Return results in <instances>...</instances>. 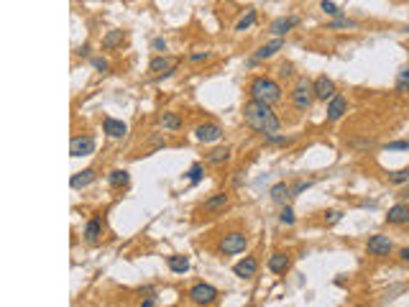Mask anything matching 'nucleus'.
I'll return each instance as SVG.
<instances>
[{"instance_id":"a211bd4d","label":"nucleus","mask_w":409,"mask_h":307,"mask_svg":"<svg viewBox=\"0 0 409 307\" xmlns=\"http://www.w3.org/2000/svg\"><path fill=\"white\" fill-rule=\"evenodd\" d=\"M281 46H284V41H281V38H274V41L264 44V46L256 52V59H271L276 52H281Z\"/></svg>"},{"instance_id":"dca6fc26","label":"nucleus","mask_w":409,"mask_h":307,"mask_svg":"<svg viewBox=\"0 0 409 307\" xmlns=\"http://www.w3.org/2000/svg\"><path fill=\"white\" fill-rule=\"evenodd\" d=\"M386 220H389V223H394V225H401V223H409V205H404V202H399V205H394V208H389V215H386Z\"/></svg>"},{"instance_id":"f704fd0d","label":"nucleus","mask_w":409,"mask_h":307,"mask_svg":"<svg viewBox=\"0 0 409 307\" xmlns=\"http://www.w3.org/2000/svg\"><path fill=\"white\" fill-rule=\"evenodd\" d=\"M266 141H269V143H276V146H281V143H289V138H286V136H276V133L266 136Z\"/></svg>"},{"instance_id":"cd10ccee","label":"nucleus","mask_w":409,"mask_h":307,"mask_svg":"<svg viewBox=\"0 0 409 307\" xmlns=\"http://www.w3.org/2000/svg\"><path fill=\"white\" fill-rule=\"evenodd\" d=\"M396 92H409V67L396 74Z\"/></svg>"},{"instance_id":"c85d7f7f","label":"nucleus","mask_w":409,"mask_h":307,"mask_svg":"<svg viewBox=\"0 0 409 307\" xmlns=\"http://www.w3.org/2000/svg\"><path fill=\"white\" fill-rule=\"evenodd\" d=\"M391 182H394V184H404V182H409V167L394 172V174H391Z\"/></svg>"},{"instance_id":"7ed1b4c3","label":"nucleus","mask_w":409,"mask_h":307,"mask_svg":"<svg viewBox=\"0 0 409 307\" xmlns=\"http://www.w3.org/2000/svg\"><path fill=\"white\" fill-rule=\"evenodd\" d=\"M245 246H248V238H245V233H238V230H233V233H225V236L220 238V243H218L220 253H228V256L245 251Z\"/></svg>"},{"instance_id":"393cba45","label":"nucleus","mask_w":409,"mask_h":307,"mask_svg":"<svg viewBox=\"0 0 409 307\" xmlns=\"http://www.w3.org/2000/svg\"><path fill=\"white\" fill-rule=\"evenodd\" d=\"M128 179H131V174H128L126 169H115V172H110V177H108V182H110L113 187H126Z\"/></svg>"},{"instance_id":"2eb2a0df","label":"nucleus","mask_w":409,"mask_h":307,"mask_svg":"<svg viewBox=\"0 0 409 307\" xmlns=\"http://www.w3.org/2000/svg\"><path fill=\"white\" fill-rule=\"evenodd\" d=\"M103 128H105V133L110 138H123V136L128 133V126L123 123V121H115V118H105L103 121Z\"/></svg>"},{"instance_id":"c756f323","label":"nucleus","mask_w":409,"mask_h":307,"mask_svg":"<svg viewBox=\"0 0 409 307\" xmlns=\"http://www.w3.org/2000/svg\"><path fill=\"white\" fill-rule=\"evenodd\" d=\"M320 8H322L327 16H340V8H338L335 3H330V0H322V3H320Z\"/></svg>"},{"instance_id":"4468645a","label":"nucleus","mask_w":409,"mask_h":307,"mask_svg":"<svg viewBox=\"0 0 409 307\" xmlns=\"http://www.w3.org/2000/svg\"><path fill=\"white\" fill-rule=\"evenodd\" d=\"M294 26H299V18H297V16H289V18L284 16V18H276V21L271 23V33H274L276 38H281L284 33H289Z\"/></svg>"},{"instance_id":"423d86ee","label":"nucleus","mask_w":409,"mask_h":307,"mask_svg":"<svg viewBox=\"0 0 409 307\" xmlns=\"http://www.w3.org/2000/svg\"><path fill=\"white\" fill-rule=\"evenodd\" d=\"M174 67H177V62L172 57H154L148 62V74L156 77V80H161V77H169L174 72Z\"/></svg>"},{"instance_id":"6ab92c4d","label":"nucleus","mask_w":409,"mask_h":307,"mask_svg":"<svg viewBox=\"0 0 409 307\" xmlns=\"http://www.w3.org/2000/svg\"><path fill=\"white\" fill-rule=\"evenodd\" d=\"M286 266H289V256H286V253H274L271 259H269V269H271V272L274 274H281V272H286Z\"/></svg>"},{"instance_id":"4be33fe9","label":"nucleus","mask_w":409,"mask_h":307,"mask_svg":"<svg viewBox=\"0 0 409 307\" xmlns=\"http://www.w3.org/2000/svg\"><path fill=\"white\" fill-rule=\"evenodd\" d=\"M169 269H172L174 274H184L187 269H189V259H187V256L174 253V256H169Z\"/></svg>"},{"instance_id":"aec40b11","label":"nucleus","mask_w":409,"mask_h":307,"mask_svg":"<svg viewBox=\"0 0 409 307\" xmlns=\"http://www.w3.org/2000/svg\"><path fill=\"white\" fill-rule=\"evenodd\" d=\"M123 41H126V33L123 31H108L105 33V38H103V49H115V46H120Z\"/></svg>"},{"instance_id":"72a5a7b5","label":"nucleus","mask_w":409,"mask_h":307,"mask_svg":"<svg viewBox=\"0 0 409 307\" xmlns=\"http://www.w3.org/2000/svg\"><path fill=\"white\" fill-rule=\"evenodd\" d=\"M199 179H202V167L194 164V167L189 169V182H192V184H199Z\"/></svg>"},{"instance_id":"c9c22d12","label":"nucleus","mask_w":409,"mask_h":307,"mask_svg":"<svg viewBox=\"0 0 409 307\" xmlns=\"http://www.w3.org/2000/svg\"><path fill=\"white\" fill-rule=\"evenodd\" d=\"M92 67H95L97 72H108V69H110V64H108L105 59H92Z\"/></svg>"},{"instance_id":"b1692460","label":"nucleus","mask_w":409,"mask_h":307,"mask_svg":"<svg viewBox=\"0 0 409 307\" xmlns=\"http://www.w3.org/2000/svg\"><path fill=\"white\" fill-rule=\"evenodd\" d=\"M228 159H230V148H228V146L213 148V151L208 154V162H210V164H223V162H228Z\"/></svg>"},{"instance_id":"a19ab883","label":"nucleus","mask_w":409,"mask_h":307,"mask_svg":"<svg viewBox=\"0 0 409 307\" xmlns=\"http://www.w3.org/2000/svg\"><path fill=\"white\" fill-rule=\"evenodd\" d=\"M327 215H330V218H327L330 223H338V220H340V213H327Z\"/></svg>"},{"instance_id":"bb28decb","label":"nucleus","mask_w":409,"mask_h":307,"mask_svg":"<svg viewBox=\"0 0 409 307\" xmlns=\"http://www.w3.org/2000/svg\"><path fill=\"white\" fill-rule=\"evenodd\" d=\"M256 23V11L253 8H248V13H245L238 23H235V31H245V28H251Z\"/></svg>"},{"instance_id":"4c0bfd02","label":"nucleus","mask_w":409,"mask_h":307,"mask_svg":"<svg viewBox=\"0 0 409 307\" xmlns=\"http://www.w3.org/2000/svg\"><path fill=\"white\" fill-rule=\"evenodd\" d=\"M208 57H210L208 52H197V54H189V59H192V62H205Z\"/></svg>"},{"instance_id":"58836bf2","label":"nucleus","mask_w":409,"mask_h":307,"mask_svg":"<svg viewBox=\"0 0 409 307\" xmlns=\"http://www.w3.org/2000/svg\"><path fill=\"white\" fill-rule=\"evenodd\" d=\"M292 74V64H284L281 67V77H289Z\"/></svg>"},{"instance_id":"a878e982","label":"nucleus","mask_w":409,"mask_h":307,"mask_svg":"<svg viewBox=\"0 0 409 307\" xmlns=\"http://www.w3.org/2000/svg\"><path fill=\"white\" fill-rule=\"evenodd\" d=\"M286 197H289V187H286V182H279V184L271 187V200L281 202V200H286Z\"/></svg>"},{"instance_id":"ea45409f","label":"nucleus","mask_w":409,"mask_h":307,"mask_svg":"<svg viewBox=\"0 0 409 307\" xmlns=\"http://www.w3.org/2000/svg\"><path fill=\"white\" fill-rule=\"evenodd\" d=\"M77 54H79V57H87V54H90V46H79Z\"/></svg>"},{"instance_id":"6e6552de","label":"nucleus","mask_w":409,"mask_h":307,"mask_svg":"<svg viewBox=\"0 0 409 307\" xmlns=\"http://www.w3.org/2000/svg\"><path fill=\"white\" fill-rule=\"evenodd\" d=\"M194 138L202 141V143H215V141L223 138V128L218 123H202V126L194 128Z\"/></svg>"},{"instance_id":"412c9836","label":"nucleus","mask_w":409,"mask_h":307,"mask_svg":"<svg viewBox=\"0 0 409 307\" xmlns=\"http://www.w3.org/2000/svg\"><path fill=\"white\" fill-rule=\"evenodd\" d=\"M100 236H103V223H100L97 218H92V220L85 225V238H87L90 243H95Z\"/></svg>"},{"instance_id":"37998d69","label":"nucleus","mask_w":409,"mask_h":307,"mask_svg":"<svg viewBox=\"0 0 409 307\" xmlns=\"http://www.w3.org/2000/svg\"><path fill=\"white\" fill-rule=\"evenodd\" d=\"M401 259H404V261H409V248H404V251H401Z\"/></svg>"},{"instance_id":"f03ea898","label":"nucleus","mask_w":409,"mask_h":307,"mask_svg":"<svg viewBox=\"0 0 409 307\" xmlns=\"http://www.w3.org/2000/svg\"><path fill=\"white\" fill-rule=\"evenodd\" d=\"M251 100L256 103H264V105H274L281 100V87L271 80V77H256L251 82Z\"/></svg>"},{"instance_id":"5701e85b","label":"nucleus","mask_w":409,"mask_h":307,"mask_svg":"<svg viewBox=\"0 0 409 307\" xmlns=\"http://www.w3.org/2000/svg\"><path fill=\"white\" fill-rule=\"evenodd\" d=\"M161 126L167 131H179L182 128V118L177 113H161Z\"/></svg>"},{"instance_id":"473e14b6","label":"nucleus","mask_w":409,"mask_h":307,"mask_svg":"<svg viewBox=\"0 0 409 307\" xmlns=\"http://www.w3.org/2000/svg\"><path fill=\"white\" fill-rule=\"evenodd\" d=\"M386 151H409V141H391L386 143Z\"/></svg>"},{"instance_id":"f8f14e48","label":"nucleus","mask_w":409,"mask_h":307,"mask_svg":"<svg viewBox=\"0 0 409 307\" xmlns=\"http://www.w3.org/2000/svg\"><path fill=\"white\" fill-rule=\"evenodd\" d=\"M233 272H235V277H240V279H248V277H253V274L259 272V261H256L253 256H245L243 261H238V264L233 266Z\"/></svg>"},{"instance_id":"f257e3e1","label":"nucleus","mask_w":409,"mask_h":307,"mask_svg":"<svg viewBox=\"0 0 409 307\" xmlns=\"http://www.w3.org/2000/svg\"><path fill=\"white\" fill-rule=\"evenodd\" d=\"M243 118H245V123H248L253 131H259V133H264V136L276 133L279 126H281L279 118H276V113L271 110V105H264V103H256V100L245 103Z\"/></svg>"},{"instance_id":"9d476101","label":"nucleus","mask_w":409,"mask_h":307,"mask_svg":"<svg viewBox=\"0 0 409 307\" xmlns=\"http://www.w3.org/2000/svg\"><path fill=\"white\" fill-rule=\"evenodd\" d=\"M368 253H371V256H389L391 253L389 236H371V238H368Z\"/></svg>"},{"instance_id":"9b49d317","label":"nucleus","mask_w":409,"mask_h":307,"mask_svg":"<svg viewBox=\"0 0 409 307\" xmlns=\"http://www.w3.org/2000/svg\"><path fill=\"white\" fill-rule=\"evenodd\" d=\"M345 110H348V100H345L343 95H335V97L330 100V105H327V121H330V123L340 121L343 115H345Z\"/></svg>"},{"instance_id":"2f4dec72","label":"nucleus","mask_w":409,"mask_h":307,"mask_svg":"<svg viewBox=\"0 0 409 307\" xmlns=\"http://www.w3.org/2000/svg\"><path fill=\"white\" fill-rule=\"evenodd\" d=\"M353 26H355V21H350V18H335L330 23V28H353Z\"/></svg>"},{"instance_id":"1a4fd4ad","label":"nucleus","mask_w":409,"mask_h":307,"mask_svg":"<svg viewBox=\"0 0 409 307\" xmlns=\"http://www.w3.org/2000/svg\"><path fill=\"white\" fill-rule=\"evenodd\" d=\"M312 85H315V97H317V100H333V97L338 95L335 82L330 80V77H317Z\"/></svg>"},{"instance_id":"f3484780","label":"nucleus","mask_w":409,"mask_h":307,"mask_svg":"<svg viewBox=\"0 0 409 307\" xmlns=\"http://www.w3.org/2000/svg\"><path fill=\"white\" fill-rule=\"evenodd\" d=\"M90 182H95V169L77 172V174H72V179H69V184H72L74 189H79V187H87Z\"/></svg>"},{"instance_id":"20e7f679","label":"nucleus","mask_w":409,"mask_h":307,"mask_svg":"<svg viewBox=\"0 0 409 307\" xmlns=\"http://www.w3.org/2000/svg\"><path fill=\"white\" fill-rule=\"evenodd\" d=\"M312 100H315V85L307 82V80H299L297 87L292 90V103H294V108L307 110V108L312 105Z\"/></svg>"},{"instance_id":"0eeeda50","label":"nucleus","mask_w":409,"mask_h":307,"mask_svg":"<svg viewBox=\"0 0 409 307\" xmlns=\"http://www.w3.org/2000/svg\"><path fill=\"white\" fill-rule=\"evenodd\" d=\"M95 151V138L92 136H74L69 141V154L72 157H90Z\"/></svg>"},{"instance_id":"c03bdc74","label":"nucleus","mask_w":409,"mask_h":307,"mask_svg":"<svg viewBox=\"0 0 409 307\" xmlns=\"http://www.w3.org/2000/svg\"><path fill=\"white\" fill-rule=\"evenodd\" d=\"M141 307H154V299H151V297H148V299H146V302H143V304H141Z\"/></svg>"},{"instance_id":"39448f33","label":"nucleus","mask_w":409,"mask_h":307,"mask_svg":"<svg viewBox=\"0 0 409 307\" xmlns=\"http://www.w3.org/2000/svg\"><path fill=\"white\" fill-rule=\"evenodd\" d=\"M189 299H192L194 304H213V302L218 299V289H215L213 284L199 282V284H194V287L189 289Z\"/></svg>"},{"instance_id":"ddd939ff","label":"nucleus","mask_w":409,"mask_h":307,"mask_svg":"<svg viewBox=\"0 0 409 307\" xmlns=\"http://www.w3.org/2000/svg\"><path fill=\"white\" fill-rule=\"evenodd\" d=\"M228 208V195L225 192H218V195H213L210 200H205L202 205V213H208V215H215V213H223Z\"/></svg>"},{"instance_id":"7c9ffc66","label":"nucleus","mask_w":409,"mask_h":307,"mask_svg":"<svg viewBox=\"0 0 409 307\" xmlns=\"http://www.w3.org/2000/svg\"><path fill=\"white\" fill-rule=\"evenodd\" d=\"M279 220H281L284 225H292V223H294V210H292V208H284L281 215H279Z\"/></svg>"},{"instance_id":"79ce46f5","label":"nucleus","mask_w":409,"mask_h":307,"mask_svg":"<svg viewBox=\"0 0 409 307\" xmlns=\"http://www.w3.org/2000/svg\"><path fill=\"white\" fill-rule=\"evenodd\" d=\"M401 200H404V205H409V189H406L404 195H401Z\"/></svg>"},{"instance_id":"e433bc0d","label":"nucleus","mask_w":409,"mask_h":307,"mask_svg":"<svg viewBox=\"0 0 409 307\" xmlns=\"http://www.w3.org/2000/svg\"><path fill=\"white\" fill-rule=\"evenodd\" d=\"M154 49L156 52H167V41H164V38H154Z\"/></svg>"}]
</instances>
